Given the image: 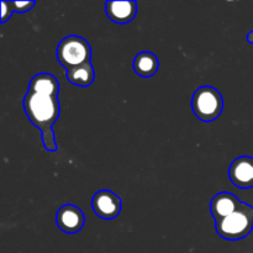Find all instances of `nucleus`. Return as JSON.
<instances>
[{
	"label": "nucleus",
	"instance_id": "20e7f679",
	"mask_svg": "<svg viewBox=\"0 0 253 253\" xmlns=\"http://www.w3.org/2000/svg\"><path fill=\"white\" fill-rule=\"evenodd\" d=\"M91 58V47L83 37L71 35L59 42L57 47V59L66 69L89 63Z\"/></svg>",
	"mask_w": 253,
	"mask_h": 253
},
{
	"label": "nucleus",
	"instance_id": "6e6552de",
	"mask_svg": "<svg viewBox=\"0 0 253 253\" xmlns=\"http://www.w3.org/2000/svg\"><path fill=\"white\" fill-rule=\"evenodd\" d=\"M241 204L242 203L234 194L222 192L212 198L211 204H210V211H211L215 221H219V220H222L224 217L234 214L241 207Z\"/></svg>",
	"mask_w": 253,
	"mask_h": 253
},
{
	"label": "nucleus",
	"instance_id": "f8f14e48",
	"mask_svg": "<svg viewBox=\"0 0 253 253\" xmlns=\"http://www.w3.org/2000/svg\"><path fill=\"white\" fill-rule=\"evenodd\" d=\"M66 77L69 83L74 84V85L89 86L93 84L95 73H94L93 66L89 62V63H84L78 67H74V68L67 69Z\"/></svg>",
	"mask_w": 253,
	"mask_h": 253
},
{
	"label": "nucleus",
	"instance_id": "0eeeda50",
	"mask_svg": "<svg viewBox=\"0 0 253 253\" xmlns=\"http://www.w3.org/2000/svg\"><path fill=\"white\" fill-rule=\"evenodd\" d=\"M57 226L66 234H76L81 231L85 222L83 211L76 205L66 204L56 214Z\"/></svg>",
	"mask_w": 253,
	"mask_h": 253
},
{
	"label": "nucleus",
	"instance_id": "2eb2a0df",
	"mask_svg": "<svg viewBox=\"0 0 253 253\" xmlns=\"http://www.w3.org/2000/svg\"><path fill=\"white\" fill-rule=\"evenodd\" d=\"M12 11V5L11 2H7V1H1V22H5L10 16H11Z\"/></svg>",
	"mask_w": 253,
	"mask_h": 253
},
{
	"label": "nucleus",
	"instance_id": "423d86ee",
	"mask_svg": "<svg viewBox=\"0 0 253 253\" xmlns=\"http://www.w3.org/2000/svg\"><path fill=\"white\" fill-rule=\"evenodd\" d=\"M229 177L232 184L240 189L253 188V158L249 156L236 158L229 168Z\"/></svg>",
	"mask_w": 253,
	"mask_h": 253
},
{
	"label": "nucleus",
	"instance_id": "7ed1b4c3",
	"mask_svg": "<svg viewBox=\"0 0 253 253\" xmlns=\"http://www.w3.org/2000/svg\"><path fill=\"white\" fill-rule=\"evenodd\" d=\"M192 109L198 119L210 123L221 115L224 100L217 89L210 85L200 86L193 94Z\"/></svg>",
	"mask_w": 253,
	"mask_h": 253
},
{
	"label": "nucleus",
	"instance_id": "f257e3e1",
	"mask_svg": "<svg viewBox=\"0 0 253 253\" xmlns=\"http://www.w3.org/2000/svg\"><path fill=\"white\" fill-rule=\"evenodd\" d=\"M24 109L32 125L40 131L52 128L61 114L58 96H47L29 90L24 98Z\"/></svg>",
	"mask_w": 253,
	"mask_h": 253
},
{
	"label": "nucleus",
	"instance_id": "f03ea898",
	"mask_svg": "<svg viewBox=\"0 0 253 253\" xmlns=\"http://www.w3.org/2000/svg\"><path fill=\"white\" fill-rule=\"evenodd\" d=\"M217 234L225 240L237 241L251 234L253 229V207L242 203L241 207L227 217L215 221Z\"/></svg>",
	"mask_w": 253,
	"mask_h": 253
},
{
	"label": "nucleus",
	"instance_id": "9d476101",
	"mask_svg": "<svg viewBox=\"0 0 253 253\" xmlns=\"http://www.w3.org/2000/svg\"><path fill=\"white\" fill-rule=\"evenodd\" d=\"M29 90L47 96H58L59 83L53 74L40 73L32 77Z\"/></svg>",
	"mask_w": 253,
	"mask_h": 253
},
{
	"label": "nucleus",
	"instance_id": "39448f33",
	"mask_svg": "<svg viewBox=\"0 0 253 253\" xmlns=\"http://www.w3.org/2000/svg\"><path fill=\"white\" fill-rule=\"evenodd\" d=\"M94 212L104 220H113L120 214L121 199L110 190H99L91 200Z\"/></svg>",
	"mask_w": 253,
	"mask_h": 253
},
{
	"label": "nucleus",
	"instance_id": "4468645a",
	"mask_svg": "<svg viewBox=\"0 0 253 253\" xmlns=\"http://www.w3.org/2000/svg\"><path fill=\"white\" fill-rule=\"evenodd\" d=\"M12 9L16 12H26L35 6V1H11Z\"/></svg>",
	"mask_w": 253,
	"mask_h": 253
},
{
	"label": "nucleus",
	"instance_id": "1a4fd4ad",
	"mask_svg": "<svg viewBox=\"0 0 253 253\" xmlns=\"http://www.w3.org/2000/svg\"><path fill=\"white\" fill-rule=\"evenodd\" d=\"M106 15L116 24H128L136 16V1H108L105 4Z\"/></svg>",
	"mask_w": 253,
	"mask_h": 253
},
{
	"label": "nucleus",
	"instance_id": "dca6fc26",
	"mask_svg": "<svg viewBox=\"0 0 253 253\" xmlns=\"http://www.w3.org/2000/svg\"><path fill=\"white\" fill-rule=\"evenodd\" d=\"M247 41H249L250 43H253V31L247 35Z\"/></svg>",
	"mask_w": 253,
	"mask_h": 253
},
{
	"label": "nucleus",
	"instance_id": "9b49d317",
	"mask_svg": "<svg viewBox=\"0 0 253 253\" xmlns=\"http://www.w3.org/2000/svg\"><path fill=\"white\" fill-rule=\"evenodd\" d=\"M160 62L152 52H140L133 59V69L142 78H150L158 71Z\"/></svg>",
	"mask_w": 253,
	"mask_h": 253
},
{
	"label": "nucleus",
	"instance_id": "ddd939ff",
	"mask_svg": "<svg viewBox=\"0 0 253 253\" xmlns=\"http://www.w3.org/2000/svg\"><path fill=\"white\" fill-rule=\"evenodd\" d=\"M42 133V142H43L44 150L48 152H56L57 151V143L54 140V133L52 128H47V130L41 131Z\"/></svg>",
	"mask_w": 253,
	"mask_h": 253
}]
</instances>
